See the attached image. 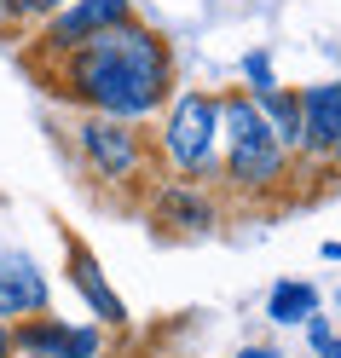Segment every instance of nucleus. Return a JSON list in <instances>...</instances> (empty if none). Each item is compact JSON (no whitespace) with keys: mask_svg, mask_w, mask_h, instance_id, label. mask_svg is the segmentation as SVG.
Returning a JSON list of instances; mask_svg holds the SVG:
<instances>
[{"mask_svg":"<svg viewBox=\"0 0 341 358\" xmlns=\"http://www.w3.org/2000/svg\"><path fill=\"white\" fill-rule=\"evenodd\" d=\"M58 81L93 116L145 122L174 99V52L139 17H122V24L99 29L93 41H81L76 52H64Z\"/></svg>","mask_w":341,"mask_h":358,"instance_id":"obj_1","label":"nucleus"},{"mask_svg":"<svg viewBox=\"0 0 341 358\" xmlns=\"http://www.w3.org/2000/svg\"><path fill=\"white\" fill-rule=\"evenodd\" d=\"M220 139H225V173H232L237 191H266L284 179L289 150L272 139V127H266V116L255 110L249 93L220 99Z\"/></svg>","mask_w":341,"mask_h":358,"instance_id":"obj_2","label":"nucleus"},{"mask_svg":"<svg viewBox=\"0 0 341 358\" xmlns=\"http://www.w3.org/2000/svg\"><path fill=\"white\" fill-rule=\"evenodd\" d=\"M220 150V99L209 93H179L162 122V156L174 173H209Z\"/></svg>","mask_w":341,"mask_h":358,"instance_id":"obj_3","label":"nucleus"},{"mask_svg":"<svg viewBox=\"0 0 341 358\" xmlns=\"http://www.w3.org/2000/svg\"><path fill=\"white\" fill-rule=\"evenodd\" d=\"M76 145L87 156V168H93L99 179H110V185H127V179H139L145 162H151V145L145 133L133 122H116V116H87L76 127Z\"/></svg>","mask_w":341,"mask_h":358,"instance_id":"obj_4","label":"nucleus"},{"mask_svg":"<svg viewBox=\"0 0 341 358\" xmlns=\"http://www.w3.org/2000/svg\"><path fill=\"white\" fill-rule=\"evenodd\" d=\"M295 156L307 162H335V145H341V76L324 87H301L295 93Z\"/></svg>","mask_w":341,"mask_h":358,"instance_id":"obj_5","label":"nucleus"},{"mask_svg":"<svg viewBox=\"0 0 341 358\" xmlns=\"http://www.w3.org/2000/svg\"><path fill=\"white\" fill-rule=\"evenodd\" d=\"M122 17H133V12H127V0H70L64 12L47 17V29H41V47H47L53 58H64V52H76L81 41H93L99 29L122 24Z\"/></svg>","mask_w":341,"mask_h":358,"instance_id":"obj_6","label":"nucleus"},{"mask_svg":"<svg viewBox=\"0 0 341 358\" xmlns=\"http://www.w3.org/2000/svg\"><path fill=\"white\" fill-rule=\"evenodd\" d=\"M41 306H47V278L35 272V260L18 249H0V324L35 318Z\"/></svg>","mask_w":341,"mask_h":358,"instance_id":"obj_7","label":"nucleus"},{"mask_svg":"<svg viewBox=\"0 0 341 358\" xmlns=\"http://www.w3.org/2000/svg\"><path fill=\"white\" fill-rule=\"evenodd\" d=\"M151 214H156V226H168V231H191V237L214 226V203H209L197 185H186V179H168V185H156Z\"/></svg>","mask_w":341,"mask_h":358,"instance_id":"obj_8","label":"nucleus"},{"mask_svg":"<svg viewBox=\"0 0 341 358\" xmlns=\"http://www.w3.org/2000/svg\"><path fill=\"white\" fill-rule=\"evenodd\" d=\"M70 278H76V289L87 295V306L99 312V324H110V329H116V324H127V306L110 295V283H104V272H99V260L87 255L81 243H70Z\"/></svg>","mask_w":341,"mask_h":358,"instance_id":"obj_9","label":"nucleus"},{"mask_svg":"<svg viewBox=\"0 0 341 358\" xmlns=\"http://www.w3.org/2000/svg\"><path fill=\"white\" fill-rule=\"evenodd\" d=\"M249 99H255V110L266 116L272 139L295 156V127H301V116H295V93H289V87H278V81H266V87H249Z\"/></svg>","mask_w":341,"mask_h":358,"instance_id":"obj_10","label":"nucleus"},{"mask_svg":"<svg viewBox=\"0 0 341 358\" xmlns=\"http://www.w3.org/2000/svg\"><path fill=\"white\" fill-rule=\"evenodd\" d=\"M312 312H318V289L312 283H278V289H272V318H278V324H307L312 318Z\"/></svg>","mask_w":341,"mask_h":358,"instance_id":"obj_11","label":"nucleus"},{"mask_svg":"<svg viewBox=\"0 0 341 358\" xmlns=\"http://www.w3.org/2000/svg\"><path fill=\"white\" fill-rule=\"evenodd\" d=\"M64 0H0V17H41V12H58Z\"/></svg>","mask_w":341,"mask_h":358,"instance_id":"obj_12","label":"nucleus"},{"mask_svg":"<svg viewBox=\"0 0 341 358\" xmlns=\"http://www.w3.org/2000/svg\"><path fill=\"white\" fill-rule=\"evenodd\" d=\"M18 352V341H12V324H0V358H12Z\"/></svg>","mask_w":341,"mask_h":358,"instance_id":"obj_13","label":"nucleus"},{"mask_svg":"<svg viewBox=\"0 0 341 358\" xmlns=\"http://www.w3.org/2000/svg\"><path fill=\"white\" fill-rule=\"evenodd\" d=\"M237 358H278V352H266V347H249V352H237Z\"/></svg>","mask_w":341,"mask_h":358,"instance_id":"obj_14","label":"nucleus"},{"mask_svg":"<svg viewBox=\"0 0 341 358\" xmlns=\"http://www.w3.org/2000/svg\"><path fill=\"white\" fill-rule=\"evenodd\" d=\"M12 358H47V352H12Z\"/></svg>","mask_w":341,"mask_h":358,"instance_id":"obj_15","label":"nucleus"},{"mask_svg":"<svg viewBox=\"0 0 341 358\" xmlns=\"http://www.w3.org/2000/svg\"><path fill=\"white\" fill-rule=\"evenodd\" d=\"M335 162H341V145H335Z\"/></svg>","mask_w":341,"mask_h":358,"instance_id":"obj_16","label":"nucleus"}]
</instances>
